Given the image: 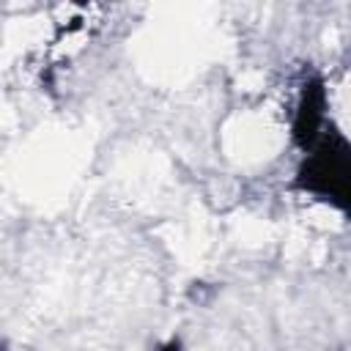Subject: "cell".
Segmentation results:
<instances>
[{
	"mask_svg": "<svg viewBox=\"0 0 351 351\" xmlns=\"http://www.w3.org/2000/svg\"><path fill=\"white\" fill-rule=\"evenodd\" d=\"M178 348H181V346H178V340H170V343H167L162 351H178Z\"/></svg>",
	"mask_w": 351,
	"mask_h": 351,
	"instance_id": "7a4b0ae2",
	"label": "cell"
},
{
	"mask_svg": "<svg viewBox=\"0 0 351 351\" xmlns=\"http://www.w3.org/2000/svg\"><path fill=\"white\" fill-rule=\"evenodd\" d=\"M324 110V93L318 85H310L304 99H302V107H299V115H296V137L310 145L313 137L318 134V126H321V112Z\"/></svg>",
	"mask_w": 351,
	"mask_h": 351,
	"instance_id": "6da1fadb",
	"label": "cell"
}]
</instances>
